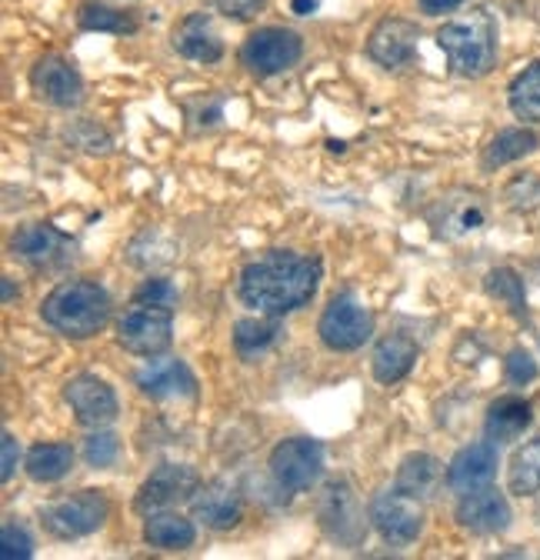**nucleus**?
Listing matches in <instances>:
<instances>
[{"instance_id": "1", "label": "nucleus", "mask_w": 540, "mask_h": 560, "mask_svg": "<svg viewBox=\"0 0 540 560\" xmlns=\"http://www.w3.org/2000/svg\"><path fill=\"white\" fill-rule=\"evenodd\" d=\"M320 284V257L270 250L250 260L240 273V301L257 314L284 317L314 301Z\"/></svg>"}, {"instance_id": "2", "label": "nucleus", "mask_w": 540, "mask_h": 560, "mask_svg": "<svg viewBox=\"0 0 540 560\" xmlns=\"http://www.w3.org/2000/svg\"><path fill=\"white\" fill-rule=\"evenodd\" d=\"M40 317L63 337H94L110 320V298L94 280H67L40 304Z\"/></svg>"}, {"instance_id": "3", "label": "nucleus", "mask_w": 540, "mask_h": 560, "mask_svg": "<svg viewBox=\"0 0 540 560\" xmlns=\"http://www.w3.org/2000/svg\"><path fill=\"white\" fill-rule=\"evenodd\" d=\"M437 47L447 54L454 74L484 78L497 60V27L488 11H470L437 31Z\"/></svg>"}, {"instance_id": "4", "label": "nucleus", "mask_w": 540, "mask_h": 560, "mask_svg": "<svg viewBox=\"0 0 540 560\" xmlns=\"http://www.w3.org/2000/svg\"><path fill=\"white\" fill-rule=\"evenodd\" d=\"M174 337V311L164 304L133 301L117 320V343L138 358H157L171 347Z\"/></svg>"}, {"instance_id": "5", "label": "nucleus", "mask_w": 540, "mask_h": 560, "mask_svg": "<svg viewBox=\"0 0 540 560\" xmlns=\"http://www.w3.org/2000/svg\"><path fill=\"white\" fill-rule=\"evenodd\" d=\"M107 514H110V504L101 490H78L71 498H60V501L47 504L40 517L54 537L74 540V537H87V534L101 530Z\"/></svg>"}, {"instance_id": "6", "label": "nucleus", "mask_w": 540, "mask_h": 560, "mask_svg": "<svg viewBox=\"0 0 540 560\" xmlns=\"http://www.w3.org/2000/svg\"><path fill=\"white\" fill-rule=\"evenodd\" d=\"M304 54V40L301 34L287 31V27H260L254 31L244 47H240V63L257 78H274L291 70Z\"/></svg>"}, {"instance_id": "7", "label": "nucleus", "mask_w": 540, "mask_h": 560, "mask_svg": "<svg viewBox=\"0 0 540 560\" xmlns=\"http://www.w3.org/2000/svg\"><path fill=\"white\" fill-rule=\"evenodd\" d=\"M270 474L291 494H304L324 474V447L310 438L281 441L270 451Z\"/></svg>"}, {"instance_id": "8", "label": "nucleus", "mask_w": 540, "mask_h": 560, "mask_svg": "<svg viewBox=\"0 0 540 560\" xmlns=\"http://www.w3.org/2000/svg\"><path fill=\"white\" fill-rule=\"evenodd\" d=\"M371 524L377 527V534L394 544V547H408L421 537L424 530V508L418 498L403 494V490H384V494L374 498L371 504Z\"/></svg>"}, {"instance_id": "9", "label": "nucleus", "mask_w": 540, "mask_h": 560, "mask_svg": "<svg viewBox=\"0 0 540 560\" xmlns=\"http://www.w3.org/2000/svg\"><path fill=\"white\" fill-rule=\"evenodd\" d=\"M317 334L330 350H357L371 340L374 317L354 298H333L320 314Z\"/></svg>"}, {"instance_id": "10", "label": "nucleus", "mask_w": 540, "mask_h": 560, "mask_svg": "<svg viewBox=\"0 0 540 560\" xmlns=\"http://www.w3.org/2000/svg\"><path fill=\"white\" fill-rule=\"evenodd\" d=\"M200 487V477L193 467L187 464H164L157 467L138 490V498H133V511L138 514H157L164 508H174V504H184L197 494Z\"/></svg>"}, {"instance_id": "11", "label": "nucleus", "mask_w": 540, "mask_h": 560, "mask_svg": "<svg viewBox=\"0 0 540 560\" xmlns=\"http://www.w3.org/2000/svg\"><path fill=\"white\" fill-rule=\"evenodd\" d=\"M31 88H34L37 101H44L50 107H78L84 101L81 70L60 54H47L34 63Z\"/></svg>"}, {"instance_id": "12", "label": "nucleus", "mask_w": 540, "mask_h": 560, "mask_svg": "<svg viewBox=\"0 0 540 560\" xmlns=\"http://www.w3.org/2000/svg\"><path fill=\"white\" fill-rule=\"evenodd\" d=\"M14 254L34 270H60L74 260L78 244L54 224H27L11 241Z\"/></svg>"}, {"instance_id": "13", "label": "nucleus", "mask_w": 540, "mask_h": 560, "mask_svg": "<svg viewBox=\"0 0 540 560\" xmlns=\"http://www.w3.org/2000/svg\"><path fill=\"white\" fill-rule=\"evenodd\" d=\"M317 517H320V524H324V530L330 537H337L341 544H351V547L361 544L364 534H367L361 504H357L354 490L344 480L327 483L324 498H320V508H317Z\"/></svg>"}, {"instance_id": "14", "label": "nucleus", "mask_w": 540, "mask_h": 560, "mask_svg": "<svg viewBox=\"0 0 540 560\" xmlns=\"http://www.w3.org/2000/svg\"><path fill=\"white\" fill-rule=\"evenodd\" d=\"M63 400L71 404V410L78 413V420L84 428H107L120 410L117 394L94 374H81L74 381H67Z\"/></svg>"}, {"instance_id": "15", "label": "nucleus", "mask_w": 540, "mask_h": 560, "mask_svg": "<svg viewBox=\"0 0 540 560\" xmlns=\"http://www.w3.org/2000/svg\"><path fill=\"white\" fill-rule=\"evenodd\" d=\"M418 40H421V27L414 21L384 18V21H377V27L367 37V54L380 67H403L414 60Z\"/></svg>"}, {"instance_id": "16", "label": "nucleus", "mask_w": 540, "mask_h": 560, "mask_svg": "<svg viewBox=\"0 0 540 560\" xmlns=\"http://www.w3.org/2000/svg\"><path fill=\"white\" fill-rule=\"evenodd\" d=\"M193 521H200L211 530H231L244 521V501L237 494V487L227 480H211L204 487H197V494L190 498Z\"/></svg>"}, {"instance_id": "17", "label": "nucleus", "mask_w": 540, "mask_h": 560, "mask_svg": "<svg viewBox=\"0 0 540 560\" xmlns=\"http://www.w3.org/2000/svg\"><path fill=\"white\" fill-rule=\"evenodd\" d=\"M494 477H497V444L494 441H481V444H470V447L457 451V457L447 467V483L460 498L491 487Z\"/></svg>"}, {"instance_id": "18", "label": "nucleus", "mask_w": 540, "mask_h": 560, "mask_svg": "<svg viewBox=\"0 0 540 560\" xmlns=\"http://www.w3.org/2000/svg\"><path fill=\"white\" fill-rule=\"evenodd\" d=\"M171 44L180 57L187 60H197V63H218L224 57V40H221V31L214 27V18L204 14V11H193L187 14L174 34H171Z\"/></svg>"}, {"instance_id": "19", "label": "nucleus", "mask_w": 540, "mask_h": 560, "mask_svg": "<svg viewBox=\"0 0 540 560\" xmlns=\"http://www.w3.org/2000/svg\"><path fill=\"white\" fill-rule=\"evenodd\" d=\"M457 524L470 534H501L510 524V504L501 490L484 487L474 494H463L457 504Z\"/></svg>"}, {"instance_id": "20", "label": "nucleus", "mask_w": 540, "mask_h": 560, "mask_svg": "<svg viewBox=\"0 0 540 560\" xmlns=\"http://www.w3.org/2000/svg\"><path fill=\"white\" fill-rule=\"evenodd\" d=\"M138 387L154 400H174V397H193L197 377L190 374V368L184 361L167 358V361H151L148 368H141Z\"/></svg>"}, {"instance_id": "21", "label": "nucleus", "mask_w": 540, "mask_h": 560, "mask_svg": "<svg viewBox=\"0 0 540 560\" xmlns=\"http://www.w3.org/2000/svg\"><path fill=\"white\" fill-rule=\"evenodd\" d=\"M484 221L488 214L478 197H444L434 207V228L441 237H463L470 231H481Z\"/></svg>"}, {"instance_id": "22", "label": "nucleus", "mask_w": 540, "mask_h": 560, "mask_svg": "<svg viewBox=\"0 0 540 560\" xmlns=\"http://www.w3.org/2000/svg\"><path fill=\"white\" fill-rule=\"evenodd\" d=\"M414 361H418V343L403 334H387L374 347V377L380 384H397L411 374Z\"/></svg>"}, {"instance_id": "23", "label": "nucleus", "mask_w": 540, "mask_h": 560, "mask_svg": "<svg viewBox=\"0 0 540 560\" xmlns=\"http://www.w3.org/2000/svg\"><path fill=\"white\" fill-rule=\"evenodd\" d=\"M444 480V464L431 454H411L403 457L400 470H397V490L411 494L418 501H431Z\"/></svg>"}, {"instance_id": "24", "label": "nucleus", "mask_w": 540, "mask_h": 560, "mask_svg": "<svg viewBox=\"0 0 540 560\" xmlns=\"http://www.w3.org/2000/svg\"><path fill=\"white\" fill-rule=\"evenodd\" d=\"M530 417H533V410H530V404L524 397H501V400H494L491 410H488V424H484L488 441L507 444V441L520 438L530 428Z\"/></svg>"}, {"instance_id": "25", "label": "nucleus", "mask_w": 540, "mask_h": 560, "mask_svg": "<svg viewBox=\"0 0 540 560\" xmlns=\"http://www.w3.org/2000/svg\"><path fill=\"white\" fill-rule=\"evenodd\" d=\"M144 540L157 550H187L197 540V530L180 514H148Z\"/></svg>"}, {"instance_id": "26", "label": "nucleus", "mask_w": 540, "mask_h": 560, "mask_svg": "<svg viewBox=\"0 0 540 560\" xmlns=\"http://www.w3.org/2000/svg\"><path fill=\"white\" fill-rule=\"evenodd\" d=\"M281 324L278 317H247L234 327V347H237V354L240 358H260L263 350H270L278 340H281Z\"/></svg>"}, {"instance_id": "27", "label": "nucleus", "mask_w": 540, "mask_h": 560, "mask_svg": "<svg viewBox=\"0 0 540 560\" xmlns=\"http://www.w3.org/2000/svg\"><path fill=\"white\" fill-rule=\"evenodd\" d=\"M74 467V447L71 444H37L27 454V474L40 483H54Z\"/></svg>"}, {"instance_id": "28", "label": "nucleus", "mask_w": 540, "mask_h": 560, "mask_svg": "<svg viewBox=\"0 0 540 560\" xmlns=\"http://www.w3.org/2000/svg\"><path fill=\"white\" fill-rule=\"evenodd\" d=\"M507 480H510V494H517V498L540 494V438L517 447Z\"/></svg>"}, {"instance_id": "29", "label": "nucleus", "mask_w": 540, "mask_h": 560, "mask_svg": "<svg viewBox=\"0 0 540 560\" xmlns=\"http://www.w3.org/2000/svg\"><path fill=\"white\" fill-rule=\"evenodd\" d=\"M537 133L533 130H524V127H514V130H504L497 133L491 144H488V154H484V164L488 167H504L510 161H520L527 158L530 151H537Z\"/></svg>"}, {"instance_id": "30", "label": "nucleus", "mask_w": 540, "mask_h": 560, "mask_svg": "<svg viewBox=\"0 0 540 560\" xmlns=\"http://www.w3.org/2000/svg\"><path fill=\"white\" fill-rule=\"evenodd\" d=\"M78 24L84 31H107V34H133L138 31V18L120 8L97 4V0H84L78 11Z\"/></svg>"}, {"instance_id": "31", "label": "nucleus", "mask_w": 540, "mask_h": 560, "mask_svg": "<svg viewBox=\"0 0 540 560\" xmlns=\"http://www.w3.org/2000/svg\"><path fill=\"white\" fill-rule=\"evenodd\" d=\"M510 110L520 120L540 124V63H530L510 84Z\"/></svg>"}, {"instance_id": "32", "label": "nucleus", "mask_w": 540, "mask_h": 560, "mask_svg": "<svg viewBox=\"0 0 540 560\" xmlns=\"http://www.w3.org/2000/svg\"><path fill=\"white\" fill-rule=\"evenodd\" d=\"M488 294L504 301L517 317H527V304H524V280L510 270V267H497L488 273Z\"/></svg>"}, {"instance_id": "33", "label": "nucleus", "mask_w": 540, "mask_h": 560, "mask_svg": "<svg viewBox=\"0 0 540 560\" xmlns=\"http://www.w3.org/2000/svg\"><path fill=\"white\" fill-rule=\"evenodd\" d=\"M34 553V540L21 524H4L0 530V557L4 560H27Z\"/></svg>"}, {"instance_id": "34", "label": "nucleus", "mask_w": 540, "mask_h": 560, "mask_svg": "<svg viewBox=\"0 0 540 560\" xmlns=\"http://www.w3.org/2000/svg\"><path fill=\"white\" fill-rule=\"evenodd\" d=\"M120 454V444L114 434H91L87 438V447H84V457L91 467H110Z\"/></svg>"}, {"instance_id": "35", "label": "nucleus", "mask_w": 540, "mask_h": 560, "mask_svg": "<svg viewBox=\"0 0 540 560\" xmlns=\"http://www.w3.org/2000/svg\"><path fill=\"white\" fill-rule=\"evenodd\" d=\"M507 200H510V207H517V210L537 207V203H540V177H530V174L517 177V180L507 187Z\"/></svg>"}, {"instance_id": "36", "label": "nucleus", "mask_w": 540, "mask_h": 560, "mask_svg": "<svg viewBox=\"0 0 540 560\" xmlns=\"http://www.w3.org/2000/svg\"><path fill=\"white\" fill-rule=\"evenodd\" d=\"M507 381L510 384H530L537 377V364L530 361L527 350H510V358H507Z\"/></svg>"}, {"instance_id": "37", "label": "nucleus", "mask_w": 540, "mask_h": 560, "mask_svg": "<svg viewBox=\"0 0 540 560\" xmlns=\"http://www.w3.org/2000/svg\"><path fill=\"white\" fill-rule=\"evenodd\" d=\"M133 301H148V304H164V307H171L174 301H177V291L167 284V280H148V284L133 294Z\"/></svg>"}, {"instance_id": "38", "label": "nucleus", "mask_w": 540, "mask_h": 560, "mask_svg": "<svg viewBox=\"0 0 540 560\" xmlns=\"http://www.w3.org/2000/svg\"><path fill=\"white\" fill-rule=\"evenodd\" d=\"M267 0H214V8L224 14V18H234V21H250Z\"/></svg>"}, {"instance_id": "39", "label": "nucleus", "mask_w": 540, "mask_h": 560, "mask_svg": "<svg viewBox=\"0 0 540 560\" xmlns=\"http://www.w3.org/2000/svg\"><path fill=\"white\" fill-rule=\"evenodd\" d=\"M4 470H0V477L4 480H11L14 477V467H17V457H21V447H17V441H14V434H4Z\"/></svg>"}, {"instance_id": "40", "label": "nucleus", "mask_w": 540, "mask_h": 560, "mask_svg": "<svg viewBox=\"0 0 540 560\" xmlns=\"http://www.w3.org/2000/svg\"><path fill=\"white\" fill-rule=\"evenodd\" d=\"M463 0H421V11L437 18V14H447V11H457Z\"/></svg>"}, {"instance_id": "41", "label": "nucleus", "mask_w": 540, "mask_h": 560, "mask_svg": "<svg viewBox=\"0 0 540 560\" xmlns=\"http://www.w3.org/2000/svg\"><path fill=\"white\" fill-rule=\"evenodd\" d=\"M314 11H317V0H294V14L307 18V14H314Z\"/></svg>"}]
</instances>
